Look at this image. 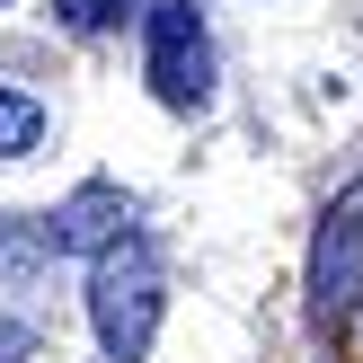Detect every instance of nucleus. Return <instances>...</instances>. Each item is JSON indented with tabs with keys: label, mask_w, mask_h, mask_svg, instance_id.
<instances>
[{
	"label": "nucleus",
	"mask_w": 363,
	"mask_h": 363,
	"mask_svg": "<svg viewBox=\"0 0 363 363\" xmlns=\"http://www.w3.org/2000/svg\"><path fill=\"white\" fill-rule=\"evenodd\" d=\"M124 222H133L124 186H106V177H98V186H80V195H71V204H62V213L45 222V240L62 248V257H106L116 240H133Z\"/></svg>",
	"instance_id": "20e7f679"
},
{
	"label": "nucleus",
	"mask_w": 363,
	"mask_h": 363,
	"mask_svg": "<svg viewBox=\"0 0 363 363\" xmlns=\"http://www.w3.org/2000/svg\"><path fill=\"white\" fill-rule=\"evenodd\" d=\"M35 133H45V106H35V98H18V89H0V160L35 151Z\"/></svg>",
	"instance_id": "39448f33"
},
{
	"label": "nucleus",
	"mask_w": 363,
	"mask_h": 363,
	"mask_svg": "<svg viewBox=\"0 0 363 363\" xmlns=\"http://www.w3.org/2000/svg\"><path fill=\"white\" fill-rule=\"evenodd\" d=\"M151 89L169 106H204V89H213V45L186 0H151Z\"/></svg>",
	"instance_id": "f03ea898"
},
{
	"label": "nucleus",
	"mask_w": 363,
	"mask_h": 363,
	"mask_svg": "<svg viewBox=\"0 0 363 363\" xmlns=\"http://www.w3.org/2000/svg\"><path fill=\"white\" fill-rule=\"evenodd\" d=\"M89 319H98V346L116 363H142L160 337V257L151 240H116L89 266Z\"/></svg>",
	"instance_id": "f257e3e1"
},
{
	"label": "nucleus",
	"mask_w": 363,
	"mask_h": 363,
	"mask_svg": "<svg viewBox=\"0 0 363 363\" xmlns=\"http://www.w3.org/2000/svg\"><path fill=\"white\" fill-rule=\"evenodd\" d=\"M53 9H62V27H80V35H98L106 18L124 9V0H53Z\"/></svg>",
	"instance_id": "423d86ee"
},
{
	"label": "nucleus",
	"mask_w": 363,
	"mask_h": 363,
	"mask_svg": "<svg viewBox=\"0 0 363 363\" xmlns=\"http://www.w3.org/2000/svg\"><path fill=\"white\" fill-rule=\"evenodd\" d=\"M311 301H319V319H346L354 301H363V186L328 213V230H319V257H311Z\"/></svg>",
	"instance_id": "7ed1b4c3"
}]
</instances>
